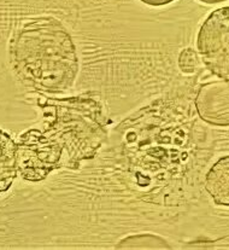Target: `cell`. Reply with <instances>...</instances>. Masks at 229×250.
I'll use <instances>...</instances> for the list:
<instances>
[{
    "label": "cell",
    "mask_w": 229,
    "mask_h": 250,
    "mask_svg": "<svg viewBox=\"0 0 229 250\" xmlns=\"http://www.w3.org/2000/svg\"><path fill=\"white\" fill-rule=\"evenodd\" d=\"M19 172L17 144L0 129V195L11 188Z\"/></svg>",
    "instance_id": "obj_6"
},
{
    "label": "cell",
    "mask_w": 229,
    "mask_h": 250,
    "mask_svg": "<svg viewBox=\"0 0 229 250\" xmlns=\"http://www.w3.org/2000/svg\"><path fill=\"white\" fill-rule=\"evenodd\" d=\"M199 1L205 2V4H220V2L228 1V0H199Z\"/></svg>",
    "instance_id": "obj_10"
},
{
    "label": "cell",
    "mask_w": 229,
    "mask_h": 250,
    "mask_svg": "<svg viewBox=\"0 0 229 250\" xmlns=\"http://www.w3.org/2000/svg\"><path fill=\"white\" fill-rule=\"evenodd\" d=\"M197 48L211 74L229 80V6L209 15L198 33Z\"/></svg>",
    "instance_id": "obj_3"
},
{
    "label": "cell",
    "mask_w": 229,
    "mask_h": 250,
    "mask_svg": "<svg viewBox=\"0 0 229 250\" xmlns=\"http://www.w3.org/2000/svg\"><path fill=\"white\" fill-rule=\"evenodd\" d=\"M152 243L157 248H170L167 242L160 237L153 236V234H137V236H131L128 238L119 242L117 248H150L149 244Z\"/></svg>",
    "instance_id": "obj_7"
},
{
    "label": "cell",
    "mask_w": 229,
    "mask_h": 250,
    "mask_svg": "<svg viewBox=\"0 0 229 250\" xmlns=\"http://www.w3.org/2000/svg\"><path fill=\"white\" fill-rule=\"evenodd\" d=\"M44 110L42 124L22 134L17 145L19 170L30 182H41L60 168L76 169L95 157L108 137V116L98 99H47Z\"/></svg>",
    "instance_id": "obj_1"
},
{
    "label": "cell",
    "mask_w": 229,
    "mask_h": 250,
    "mask_svg": "<svg viewBox=\"0 0 229 250\" xmlns=\"http://www.w3.org/2000/svg\"><path fill=\"white\" fill-rule=\"evenodd\" d=\"M195 108L203 121L211 126H229V80L218 79L203 83L195 97Z\"/></svg>",
    "instance_id": "obj_4"
},
{
    "label": "cell",
    "mask_w": 229,
    "mask_h": 250,
    "mask_svg": "<svg viewBox=\"0 0 229 250\" xmlns=\"http://www.w3.org/2000/svg\"><path fill=\"white\" fill-rule=\"evenodd\" d=\"M205 190L215 205L229 207V155L218 159L209 169Z\"/></svg>",
    "instance_id": "obj_5"
},
{
    "label": "cell",
    "mask_w": 229,
    "mask_h": 250,
    "mask_svg": "<svg viewBox=\"0 0 229 250\" xmlns=\"http://www.w3.org/2000/svg\"><path fill=\"white\" fill-rule=\"evenodd\" d=\"M140 1L146 5H151V6H163V5H168L175 0H140Z\"/></svg>",
    "instance_id": "obj_9"
},
{
    "label": "cell",
    "mask_w": 229,
    "mask_h": 250,
    "mask_svg": "<svg viewBox=\"0 0 229 250\" xmlns=\"http://www.w3.org/2000/svg\"><path fill=\"white\" fill-rule=\"evenodd\" d=\"M23 74L38 90L52 94L67 92L78 73L76 45L67 28L56 19L27 25L19 38Z\"/></svg>",
    "instance_id": "obj_2"
},
{
    "label": "cell",
    "mask_w": 229,
    "mask_h": 250,
    "mask_svg": "<svg viewBox=\"0 0 229 250\" xmlns=\"http://www.w3.org/2000/svg\"><path fill=\"white\" fill-rule=\"evenodd\" d=\"M198 65V57L197 53L192 48H185L179 57V67L181 71L186 74L194 73Z\"/></svg>",
    "instance_id": "obj_8"
}]
</instances>
